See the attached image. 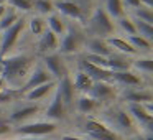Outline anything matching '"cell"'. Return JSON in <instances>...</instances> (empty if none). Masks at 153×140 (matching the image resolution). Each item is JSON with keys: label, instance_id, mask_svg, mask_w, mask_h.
Returning <instances> with one entry per match:
<instances>
[{"label": "cell", "instance_id": "8992f818", "mask_svg": "<svg viewBox=\"0 0 153 140\" xmlns=\"http://www.w3.org/2000/svg\"><path fill=\"white\" fill-rule=\"evenodd\" d=\"M25 30H27L25 28V18L22 17L13 27L0 31V58L13 53L15 46L18 45V41H20V38H22Z\"/></svg>", "mask_w": 153, "mask_h": 140}, {"label": "cell", "instance_id": "74e56055", "mask_svg": "<svg viewBox=\"0 0 153 140\" xmlns=\"http://www.w3.org/2000/svg\"><path fill=\"white\" fill-rule=\"evenodd\" d=\"M122 4H123V8H125V12H132L135 10V8L140 7V0H122Z\"/></svg>", "mask_w": 153, "mask_h": 140}, {"label": "cell", "instance_id": "e0dca14e", "mask_svg": "<svg viewBox=\"0 0 153 140\" xmlns=\"http://www.w3.org/2000/svg\"><path fill=\"white\" fill-rule=\"evenodd\" d=\"M54 87H56V81L45 83L41 86H36L33 89L27 91V92H22V99L31 104H41L45 102V99H50V96L54 92Z\"/></svg>", "mask_w": 153, "mask_h": 140}, {"label": "cell", "instance_id": "7dc6e473", "mask_svg": "<svg viewBox=\"0 0 153 140\" xmlns=\"http://www.w3.org/2000/svg\"><path fill=\"white\" fill-rule=\"evenodd\" d=\"M0 2H4V0H0Z\"/></svg>", "mask_w": 153, "mask_h": 140}, {"label": "cell", "instance_id": "30bf717a", "mask_svg": "<svg viewBox=\"0 0 153 140\" xmlns=\"http://www.w3.org/2000/svg\"><path fill=\"white\" fill-rule=\"evenodd\" d=\"M41 64L45 66V69L50 73V76L54 81H59L61 77L68 76V68L64 63V56H61L59 53H50V54H43L41 56Z\"/></svg>", "mask_w": 153, "mask_h": 140}, {"label": "cell", "instance_id": "2e32d148", "mask_svg": "<svg viewBox=\"0 0 153 140\" xmlns=\"http://www.w3.org/2000/svg\"><path fill=\"white\" fill-rule=\"evenodd\" d=\"M91 97L92 99H96L97 102H107V101H112L114 97L119 94V91H117V87L114 86L110 81H96V83L92 84V87H91L89 92Z\"/></svg>", "mask_w": 153, "mask_h": 140}, {"label": "cell", "instance_id": "836d02e7", "mask_svg": "<svg viewBox=\"0 0 153 140\" xmlns=\"http://www.w3.org/2000/svg\"><path fill=\"white\" fill-rule=\"evenodd\" d=\"M33 12H36L40 17H48L54 12L53 0H33Z\"/></svg>", "mask_w": 153, "mask_h": 140}, {"label": "cell", "instance_id": "5b68a950", "mask_svg": "<svg viewBox=\"0 0 153 140\" xmlns=\"http://www.w3.org/2000/svg\"><path fill=\"white\" fill-rule=\"evenodd\" d=\"M81 129H82L84 135L89 137L91 140H120V137L114 130H110L105 122H102L97 117H87V119H84Z\"/></svg>", "mask_w": 153, "mask_h": 140}, {"label": "cell", "instance_id": "44dd1931", "mask_svg": "<svg viewBox=\"0 0 153 140\" xmlns=\"http://www.w3.org/2000/svg\"><path fill=\"white\" fill-rule=\"evenodd\" d=\"M58 45H59V38L48 28L38 36V51L41 56L50 53H58Z\"/></svg>", "mask_w": 153, "mask_h": 140}, {"label": "cell", "instance_id": "5bb4252c", "mask_svg": "<svg viewBox=\"0 0 153 140\" xmlns=\"http://www.w3.org/2000/svg\"><path fill=\"white\" fill-rule=\"evenodd\" d=\"M50 81H54V79L50 76V73L45 69L43 64H41L40 61H36V63H35V66L31 68L30 74H28L27 79H25L23 87H22L20 94L22 92H27V91L33 89V87H36V86H41V84H45V83H50Z\"/></svg>", "mask_w": 153, "mask_h": 140}, {"label": "cell", "instance_id": "7402d4cb", "mask_svg": "<svg viewBox=\"0 0 153 140\" xmlns=\"http://www.w3.org/2000/svg\"><path fill=\"white\" fill-rule=\"evenodd\" d=\"M130 69L135 71L138 76L150 77L153 73V58L150 54H138V56L132 58V64H130Z\"/></svg>", "mask_w": 153, "mask_h": 140}, {"label": "cell", "instance_id": "f1b7e54d", "mask_svg": "<svg viewBox=\"0 0 153 140\" xmlns=\"http://www.w3.org/2000/svg\"><path fill=\"white\" fill-rule=\"evenodd\" d=\"M25 28H28V31H30L35 38H38L45 30H46V22H45V17H40V15H31L28 20H25Z\"/></svg>", "mask_w": 153, "mask_h": 140}, {"label": "cell", "instance_id": "52a82bcc", "mask_svg": "<svg viewBox=\"0 0 153 140\" xmlns=\"http://www.w3.org/2000/svg\"><path fill=\"white\" fill-rule=\"evenodd\" d=\"M84 40H86V35H82L74 27H68L66 33L59 38L58 53L61 56H69V54L79 53V50L84 48Z\"/></svg>", "mask_w": 153, "mask_h": 140}, {"label": "cell", "instance_id": "ac0fdd59", "mask_svg": "<svg viewBox=\"0 0 153 140\" xmlns=\"http://www.w3.org/2000/svg\"><path fill=\"white\" fill-rule=\"evenodd\" d=\"M53 5H54V12L59 13L63 18L66 17L77 22L82 20V8L73 0H53Z\"/></svg>", "mask_w": 153, "mask_h": 140}, {"label": "cell", "instance_id": "ffe728a7", "mask_svg": "<svg viewBox=\"0 0 153 140\" xmlns=\"http://www.w3.org/2000/svg\"><path fill=\"white\" fill-rule=\"evenodd\" d=\"M107 45L110 46V50L115 51V53H120V54H125V56H130V58H135L138 56L137 51L133 50V46L128 43L127 36H120V35H115L114 33L112 36L105 38Z\"/></svg>", "mask_w": 153, "mask_h": 140}, {"label": "cell", "instance_id": "ee69618b", "mask_svg": "<svg viewBox=\"0 0 153 140\" xmlns=\"http://www.w3.org/2000/svg\"><path fill=\"white\" fill-rule=\"evenodd\" d=\"M4 10H5V2H0V17H2Z\"/></svg>", "mask_w": 153, "mask_h": 140}, {"label": "cell", "instance_id": "1f68e13d", "mask_svg": "<svg viewBox=\"0 0 153 140\" xmlns=\"http://www.w3.org/2000/svg\"><path fill=\"white\" fill-rule=\"evenodd\" d=\"M104 10L107 12V15H109L112 20H117V18L125 15V8H123L122 0H105Z\"/></svg>", "mask_w": 153, "mask_h": 140}, {"label": "cell", "instance_id": "7c38bea8", "mask_svg": "<svg viewBox=\"0 0 153 140\" xmlns=\"http://www.w3.org/2000/svg\"><path fill=\"white\" fill-rule=\"evenodd\" d=\"M43 115H45V120H51V122H54V124L66 120L68 109H66V106L63 104V101L59 99V96H58L56 87H54V92L50 96L48 106L43 109Z\"/></svg>", "mask_w": 153, "mask_h": 140}, {"label": "cell", "instance_id": "6da1fadb", "mask_svg": "<svg viewBox=\"0 0 153 140\" xmlns=\"http://www.w3.org/2000/svg\"><path fill=\"white\" fill-rule=\"evenodd\" d=\"M36 60L30 53H10L0 58V77L5 87L20 92Z\"/></svg>", "mask_w": 153, "mask_h": 140}, {"label": "cell", "instance_id": "d590c367", "mask_svg": "<svg viewBox=\"0 0 153 140\" xmlns=\"http://www.w3.org/2000/svg\"><path fill=\"white\" fill-rule=\"evenodd\" d=\"M135 22V30H137V35L146 38V40L152 41L153 40V25H148L145 22H140V20H133Z\"/></svg>", "mask_w": 153, "mask_h": 140}, {"label": "cell", "instance_id": "ba28073f", "mask_svg": "<svg viewBox=\"0 0 153 140\" xmlns=\"http://www.w3.org/2000/svg\"><path fill=\"white\" fill-rule=\"evenodd\" d=\"M43 110L41 104H31L25 101L23 104H17L15 107H12L10 112H8L7 122L10 125H22L25 122H30V120H35V117Z\"/></svg>", "mask_w": 153, "mask_h": 140}, {"label": "cell", "instance_id": "f546056e", "mask_svg": "<svg viewBox=\"0 0 153 140\" xmlns=\"http://www.w3.org/2000/svg\"><path fill=\"white\" fill-rule=\"evenodd\" d=\"M20 18H22V15L18 13V12H15L12 7L5 5V10H4V13H2V17H0V31H4V30H7V28L13 27Z\"/></svg>", "mask_w": 153, "mask_h": 140}, {"label": "cell", "instance_id": "277c9868", "mask_svg": "<svg viewBox=\"0 0 153 140\" xmlns=\"http://www.w3.org/2000/svg\"><path fill=\"white\" fill-rule=\"evenodd\" d=\"M58 130V124L51 122V120H30L22 125H17L13 129L15 135L22 137H38L43 139L45 135H51Z\"/></svg>", "mask_w": 153, "mask_h": 140}, {"label": "cell", "instance_id": "f6af8a7d", "mask_svg": "<svg viewBox=\"0 0 153 140\" xmlns=\"http://www.w3.org/2000/svg\"><path fill=\"white\" fill-rule=\"evenodd\" d=\"M143 140H153V135L152 133H145V135H143Z\"/></svg>", "mask_w": 153, "mask_h": 140}, {"label": "cell", "instance_id": "7a4b0ae2", "mask_svg": "<svg viewBox=\"0 0 153 140\" xmlns=\"http://www.w3.org/2000/svg\"><path fill=\"white\" fill-rule=\"evenodd\" d=\"M100 120L105 122L107 127L114 130L119 137H135L140 133L125 107H112L109 112H104Z\"/></svg>", "mask_w": 153, "mask_h": 140}, {"label": "cell", "instance_id": "8d00e7d4", "mask_svg": "<svg viewBox=\"0 0 153 140\" xmlns=\"http://www.w3.org/2000/svg\"><path fill=\"white\" fill-rule=\"evenodd\" d=\"M82 60L87 61V63H91V64H96V66H100V68H105V69H107V58H104V56H99V54H91V53H84Z\"/></svg>", "mask_w": 153, "mask_h": 140}, {"label": "cell", "instance_id": "bcb514c9", "mask_svg": "<svg viewBox=\"0 0 153 140\" xmlns=\"http://www.w3.org/2000/svg\"><path fill=\"white\" fill-rule=\"evenodd\" d=\"M5 89V84H4V81H2V77H0V92Z\"/></svg>", "mask_w": 153, "mask_h": 140}, {"label": "cell", "instance_id": "60d3db41", "mask_svg": "<svg viewBox=\"0 0 153 140\" xmlns=\"http://www.w3.org/2000/svg\"><path fill=\"white\" fill-rule=\"evenodd\" d=\"M140 5L145 8H153V0H140Z\"/></svg>", "mask_w": 153, "mask_h": 140}, {"label": "cell", "instance_id": "9a60e30c", "mask_svg": "<svg viewBox=\"0 0 153 140\" xmlns=\"http://www.w3.org/2000/svg\"><path fill=\"white\" fill-rule=\"evenodd\" d=\"M56 92L59 96V99L63 101V104L66 106L68 112H69L74 107V101H76V96H77L76 89L73 86V79H71L69 74L61 77L59 81H56Z\"/></svg>", "mask_w": 153, "mask_h": 140}, {"label": "cell", "instance_id": "e575fe53", "mask_svg": "<svg viewBox=\"0 0 153 140\" xmlns=\"http://www.w3.org/2000/svg\"><path fill=\"white\" fill-rule=\"evenodd\" d=\"M130 17L133 18V20H140V22H145V23L148 25H153V12L152 8H145L140 5L138 8H135V10L130 12Z\"/></svg>", "mask_w": 153, "mask_h": 140}, {"label": "cell", "instance_id": "9c48e42d", "mask_svg": "<svg viewBox=\"0 0 153 140\" xmlns=\"http://www.w3.org/2000/svg\"><path fill=\"white\" fill-rule=\"evenodd\" d=\"M110 83L117 87V89H132V87H142V86H150L145 84V79L132 69L125 71H117L112 73L110 76Z\"/></svg>", "mask_w": 153, "mask_h": 140}, {"label": "cell", "instance_id": "d6986e66", "mask_svg": "<svg viewBox=\"0 0 153 140\" xmlns=\"http://www.w3.org/2000/svg\"><path fill=\"white\" fill-rule=\"evenodd\" d=\"M77 69L82 71L84 74H87L94 83H96V81H110V76H112V73H110L109 69L96 66V64H91V63H87V61H84L82 58L77 61Z\"/></svg>", "mask_w": 153, "mask_h": 140}, {"label": "cell", "instance_id": "4dcf8cb0", "mask_svg": "<svg viewBox=\"0 0 153 140\" xmlns=\"http://www.w3.org/2000/svg\"><path fill=\"white\" fill-rule=\"evenodd\" d=\"M114 25H115V28H119V31L123 33L125 36H130V35L137 33L135 22H133V18L130 17L128 13L123 15V17H120V18H117V20H114Z\"/></svg>", "mask_w": 153, "mask_h": 140}, {"label": "cell", "instance_id": "3957f363", "mask_svg": "<svg viewBox=\"0 0 153 140\" xmlns=\"http://www.w3.org/2000/svg\"><path fill=\"white\" fill-rule=\"evenodd\" d=\"M115 33V25L114 20L107 15L104 7L94 8L89 20L86 23V36L89 38H109Z\"/></svg>", "mask_w": 153, "mask_h": 140}, {"label": "cell", "instance_id": "d6a6232c", "mask_svg": "<svg viewBox=\"0 0 153 140\" xmlns=\"http://www.w3.org/2000/svg\"><path fill=\"white\" fill-rule=\"evenodd\" d=\"M4 2H5V5L12 7L20 15L33 12V0H4Z\"/></svg>", "mask_w": 153, "mask_h": 140}, {"label": "cell", "instance_id": "ab89813d", "mask_svg": "<svg viewBox=\"0 0 153 140\" xmlns=\"http://www.w3.org/2000/svg\"><path fill=\"white\" fill-rule=\"evenodd\" d=\"M59 140H84V139L79 135H74V133H64V135L59 137Z\"/></svg>", "mask_w": 153, "mask_h": 140}, {"label": "cell", "instance_id": "b9f144b4", "mask_svg": "<svg viewBox=\"0 0 153 140\" xmlns=\"http://www.w3.org/2000/svg\"><path fill=\"white\" fill-rule=\"evenodd\" d=\"M12 140H43V139H38V137H22V135H17L15 139Z\"/></svg>", "mask_w": 153, "mask_h": 140}, {"label": "cell", "instance_id": "8fae6325", "mask_svg": "<svg viewBox=\"0 0 153 140\" xmlns=\"http://www.w3.org/2000/svg\"><path fill=\"white\" fill-rule=\"evenodd\" d=\"M127 112L130 114V117L133 119L137 129L143 130L145 133H152V124H153V114H150L145 109L143 104H127ZM142 133V132H140Z\"/></svg>", "mask_w": 153, "mask_h": 140}, {"label": "cell", "instance_id": "7bdbcfd3", "mask_svg": "<svg viewBox=\"0 0 153 140\" xmlns=\"http://www.w3.org/2000/svg\"><path fill=\"white\" fill-rule=\"evenodd\" d=\"M130 140H143V133H138L135 137H130Z\"/></svg>", "mask_w": 153, "mask_h": 140}, {"label": "cell", "instance_id": "d4e9b609", "mask_svg": "<svg viewBox=\"0 0 153 140\" xmlns=\"http://www.w3.org/2000/svg\"><path fill=\"white\" fill-rule=\"evenodd\" d=\"M74 106H76V110L82 115H87V114H92L94 110L99 109L100 104L97 102L96 99L89 96V94H77L76 101H74Z\"/></svg>", "mask_w": 153, "mask_h": 140}, {"label": "cell", "instance_id": "cb8c5ba5", "mask_svg": "<svg viewBox=\"0 0 153 140\" xmlns=\"http://www.w3.org/2000/svg\"><path fill=\"white\" fill-rule=\"evenodd\" d=\"M130 64H132V58L125 56V54H120V53H115V51H112L110 56L107 58V69L110 73L130 69Z\"/></svg>", "mask_w": 153, "mask_h": 140}, {"label": "cell", "instance_id": "484cf974", "mask_svg": "<svg viewBox=\"0 0 153 140\" xmlns=\"http://www.w3.org/2000/svg\"><path fill=\"white\" fill-rule=\"evenodd\" d=\"M45 22H46V28L50 31H53L58 38H61L68 30V25H66V22H64V18L61 17L59 13H56V12H53V13H50L48 17H45Z\"/></svg>", "mask_w": 153, "mask_h": 140}, {"label": "cell", "instance_id": "603a6c76", "mask_svg": "<svg viewBox=\"0 0 153 140\" xmlns=\"http://www.w3.org/2000/svg\"><path fill=\"white\" fill-rule=\"evenodd\" d=\"M84 50L86 53H91V54H99V56H104V58H109L112 50L110 46L107 45V41L104 38H89L86 36L84 40Z\"/></svg>", "mask_w": 153, "mask_h": 140}, {"label": "cell", "instance_id": "f35d334b", "mask_svg": "<svg viewBox=\"0 0 153 140\" xmlns=\"http://www.w3.org/2000/svg\"><path fill=\"white\" fill-rule=\"evenodd\" d=\"M10 127L12 125L8 122H0V135H7V133H10L12 132Z\"/></svg>", "mask_w": 153, "mask_h": 140}, {"label": "cell", "instance_id": "4fadbf2b", "mask_svg": "<svg viewBox=\"0 0 153 140\" xmlns=\"http://www.w3.org/2000/svg\"><path fill=\"white\" fill-rule=\"evenodd\" d=\"M117 96L125 104H146L153 101V92L150 86L132 87V89H122Z\"/></svg>", "mask_w": 153, "mask_h": 140}, {"label": "cell", "instance_id": "4316f807", "mask_svg": "<svg viewBox=\"0 0 153 140\" xmlns=\"http://www.w3.org/2000/svg\"><path fill=\"white\" fill-rule=\"evenodd\" d=\"M71 79H73V86H74V89H76L77 94H87L91 91V87H92V84H94V81L79 69L74 73V77H71Z\"/></svg>", "mask_w": 153, "mask_h": 140}, {"label": "cell", "instance_id": "83f0119b", "mask_svg": "<svg viewBox=\"0 0 153 140\" xmlns=\"http://www.w3.org/2000/svg\"><path fill=\"white\" fill-rule=\"evenodd\" d=\"M128 43L133 46V50L137 51V54H150L152 53V41L146 40V38L140 36V35H130L127 36Z\"/></svg>", "mask_w": 153, "mask_h": 140}]
</instances>
